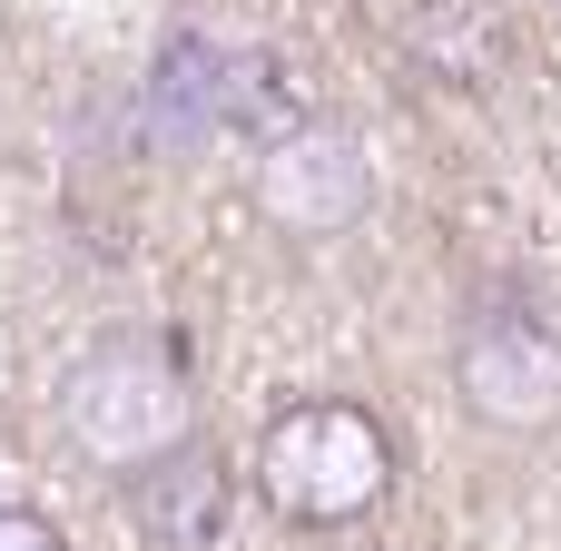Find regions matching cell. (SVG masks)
<instances>
[{
    "instance_id": "cell-1",
    "label": "cell",
    "mask_w": 561,
    "mask_h": 551,
    "mask_svg": "<svg viewBox=\"0 0 561 551\" xmlns=\"http://www.w3.org/2000/svg\"><path fill=\"white\" fill-rule=\"evenodd\" d=\"M49 424H59L69 463L128 483V473L168 463L178 444H197V375H187V355H178L168 335H148V325H99V335L59 365Z\"/></svg>"
},
{
    "instance_id": "cell-2",
    "label": "cell",
    "mask_w": 561,
    "mask_h": 551,
    "mask_svg": "<svg viewBox=\"0 0 561 551\" xmlns=\"http://www.w3.org/2000/svg\"><path fill=\"white\" fill-rule=\"evenodd\" d=\"M256 493L276 523L296 532H345L365 523L385 493H394V434L375 404L355 394H306V404H276L266 434H256Z\"/></svg>"
},
{
    "instance_id": "cell-3",
    "label": "cell",
    "mask_w": 561,
    "mask_h": 551,
    "mask_svg": "<svg viewBox=\"0 0 561 551\" xmlns=\"http://www.w3.org/2000/svg\"><path fill=\"white\" fill-rule=\"evenodd\" d=\"M256 217L296 246H325L345 227L375 217V148L345 128V118H296L256 148V177H247Z\"/></svg>"
},
{
    "instance_id": "cell-4",
    "label": "cell",
    "mask_w": 561,
    "mask_h": 551,
    "mask_svg": "<svg viewBox=\"0 0 561 551\" xmlns=\"http://www.w3.org/2000/svg\"><path fill=\"white\" fill-rule=\"evenodd\" d=\"M454 394L483 434L503 444H542L561 434V325L533 306H483L454 335Z\"/></svg>"
},
{
    "instance_id": "cell-5",
    "label": "cell",
    "mask_w": 561,
    "mask_h": 551,
    "mask_svg": "<svg viewBox=\"0 0 561 551\" xmlns=\"http://www.w3.org/2000/svg\"><path fill=\"white\" fill-rule=\"evenodd\" d=\"M118 493H128V523H138V542H148V551H217L237 473H227V454L197 434V444H178L168 463L128 473Z\"/></svg>"
},
{
    "instance_id": "cell-6",
    "label": "cell",
    "mask_w": 561,
    "mask_h": 551,
    "mask_svg": "<svg viewBox=\"0 0 561 551\" xmlns=\"http://www.w3.org/2000/svg\"><path fill=\"white\" fill-rule=\"evenodd\" d=\"M0 551H69V532L30 503H0Z\"/></svg>"
}]
</instances>
